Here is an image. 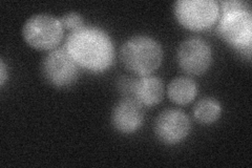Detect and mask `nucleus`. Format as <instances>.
<instances>
[{
  "label": "nucleus",
  "instance_id": "2",
  "mask_svg": "<svg viewBox=\"0 0 252 168\" xmlns=\"http://www.w3.org/2000/svg\"><path fill=\"white\" fill-rule=\"evenodd\" d=\"M123 66L137 75H151L159 68L163 61V49L156 39L138 35L129 38L120 49Z\"/></svg>",
  "mask_w": 252,
  "mask_h": 168
},
{
  "label": "nucleus",
  "instance_id": "4",
  "mask_svg": "<svg viewBox=\"0 0 252 168\" xmlns=\"http://www.w3.org/2000/svg\"><path fill=\"white\" fill-rule=\"evenodd\" d=\"M173 14L184 28L203 31L218 21L220 7L215 0H178L173 4Z\"/></svg>",
  "mask_w": 252,
  "mask_h": 168
},
{
  "label": "nucleus",
  "instance_id": "7",
  "mask_svg": "<svg viewBox=\"0 0 252 168\" xmlns=\"http://www.w3.org/2000/svg\"><path fill=\"white\" fill-rule=\"evenodd\" d=\"M180 67L189 75H202L212 63V51L205 40L191 37L181 43L177 53Z\"/></svg>",
  "mask_w": 252,
  "mask_h": 168
},
{
  "label": "nucleus",
  "instance_id": "13",
  "mask_svg": "<svg viewBox=\"0 0 252 168\" xmlns=\"http://www.w3.org/2000/svg\"><path fill=\"white\" fill-rule=\"evenodd\" d=\"M60 21L62 23L63 28H66L73 31L84 27V20L82 18V16L76 12H70V13L64 14L60 18Z\"/></svg>",
  "mask_w": 252,
  "mask_h": 168
},
{
  "label": "nucleus",
  "instance_id": "1",
  "mask_svg": "<svg viewBox=\"0 0 252 168\" xmlns=\"http://www.w3.org/2000/svg\"><path fill=\"white\" fill-rule=\"evenodd\" d=\"M65 50L79 67L94 73L106 70L115 59L112 38L96 27L73 31L65 41Z\"/></svg>",
  "mask_w": 252,
  "mask_h": 168
},
{
  "label": "nucleus",
  "instance_id": "8",
  "mask_svg": "<svg viewBox=\"0 0 252 168\" xmlns=\"http://www.w3.org/2000/svg\"><path fill=\"white\" fill-rule=\"evenodd\" d=\"M190 120L179 109H165L157 117L155 134L162 143L175 145L182 142L190 133Z\"/></svg>",
  "mask_w": 252,
  "mask_h": 168
},
{
  "label": "nucleus",
  "instance_id": "6",
  "mask_svg": "<svg viewBox=\"0 0 252 168\" xmlns=\"http://www.w3.org/2000/svg\"><path fill=\"white\" fill-rule=\"evenodd\" d=\"M78 65L64 49H56L47 54L42 61V74L50 84L56 87L72 85L78 77Z\"/></svg>",
  "mask_w": 252,
  "mask_h": 168
},
{
  "label": "nucleus",
  "instance_id": "11",
  "mask_svg": "<svg viewBox=\"0 0 252 168\" xmlns=\"http://www.w3.org/2000/svg\"><path fill=\"white\" fill-rule=\"evenodd\" d=\"M169 99L179 105H186L194 100L198 95V85L193 79L178 77L171 80L167 87Z\"/></svg>",
  "mask_w": 252,
  "mask_h": 168
},
{
  "label": "nucleus",
  "instance_id": "3",
  "mask_svg": "<svg viewBox=\"0 0 252 168\" xmlns=\"http://www.w3.org/2000/svg\"><path fill=\"white\" fill-rule=\"evenodd\" d=\"M26 42L37 50H53L63 37L60 19L49 14H37L30 17L22 28Z\"/></svg>",
  "mask_w": 252,
  "mask_h": 168
},
{
  "label": "nucleus",
  "instance_id": "5",
  "mask_svg": "<svg viewBox=\"0 0 252 168\" xmlns=\"http://www.w3.org/2000/svg\"><path fill=\"white\" fill-rule=\"evenodd\" d=\"M218 32L226 42L239 47L251 49L252 40V14L246 9L228 10L219 18Z\"/></svg>",
  "mask_w": 252,
  "mask_h": 168
},
{
  "label": "nucleus",
  "instance_id": "12",
  "mask_svg": "<svg viewBox=\"0 0 252 168\" xmlns=\"http://www.w3.org/2000/svg\"><path fill=\"white\" fill-rule=\"evenodd\" d=\"M222 114V106L218 100L206 97L196 102L193 107V116L196 121L202 124L216 122Z\"/></svg>",
  "mask_w": 252,
  "mask_h": 168
},
{
  "label": "nucleus",
  "instance_id": "10",
  "mask_svg": "<svg viewBox=\"0 0 252 168\" xmlns=\"http://www.w3.org/2000/svg\"><path fill=\"white\" fill-rule=\"evenodd\" d=\"M126 92L130 93L129 98L135 99L141 105L155 106L163 99L164 84L158 77L145 75L131 81Z\"/></svg>",
  "mask_w": 252,
  "mask_h": 168
},
{
  "label": "nucleus",
  "instance_id": "14",
  "mask_svg": "<svg viewBox=\"0 0 252 168\" xmlns=\"http://www.w3.org/2000/svg\"><path fill=\"white\" fill-rule=\"evenodd\" d=\"M6 67L4 65V61L1 59L0 60V85L3 86L5 79H6Z\"/></svg>",
  "mask_w": 252,
  "mask_h": 168
},
{
  "label": "nucleus",
  "instance_id": "9",
  "mask_svg": "<svg viewBox=\"0 0 252 168\" xmlns=\"http://www.w3.org/2000/svg\"><path fill=\"white\" fill-rule=\"evenodd\" d=\"M141 106L140 103L129 97L118 102L110 116L115 130L122 134H131L138 131L143 122V110Z\"/></svg>",
  "mask_w": 252,
  "mask_h": 168
}]
</instances>
